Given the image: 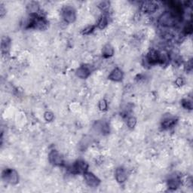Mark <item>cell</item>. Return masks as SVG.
Here are the masks:
<instances>
[{
    "instance_id": "cell-2",
    "label": "cell",
    "mask_w": 193,
    "mask_h": 193,
    "mask_svg": "<svg viewBox=\"0 0 193 193\" xmlns=\"http://www.w3.org/2000/svg\"><path fill=\"white\" fill-rule=\"evenodd\" d=\"M64 18L66 20L68 21H72L75 18V15H74V12L71 8H67L64 11Z\"/></svg>"
},
{
    "instance_id": "cell-1",
    "label": "cell",
    "mask_w": 193,
    "mask_h": 193,
    "mask_svg": "<svg viewBox=\"0 0 193 193\" xmlns=\"http://www.w3.org/2000/svg\"><path fill=\"white\" fill-rule=\"evenodd\" d=\"M160 21H161V23L162 24V25L171 26L174 24L175 19H174V18L173 17V15H171V13L165 12L164 14H163L161 18H160Z\"/></svg>"
},
{
    "instance_id": "cell-5",
    "label": "cell",
    "mask_w": 193,
    "mask_h": 193,
    "mask_svg": "<svg viewBox=\"0 0 193 193\" xmlns=\"http://www.w3.org/2000/svg\"><path fill=\"white\" fill-rule=\"evenodd\" d=\"M100 8H101L102 9H106V8H109V2H103L100 4Z\"/></svg>"
},
{
    "instance_id": "cell-4",
    "label": "cell",
    "mask_w": 193,
    "mask_h": 193,
    "mask_svg": "<svg viewBox=\"0 0 193 193\" xmlns=\"http://www.w3.org/2000/svg\"><path fill=\"white\" fill-rule=\"evenodd\" d=\"M110 77H112V78L115 80L120 79V78H121V71L118 70H116L115 71H114L113 73L111 75V76Z\"/></svg>"
},
{
    "instance_id": "cell-3",
    "label": "cell",
    "mask_w": 193,
    "mask_h": 193,
    "mask_svg": "<svg viewBox=\"0 0 193 193\" xmlns=\"http://www.w3.org/2000/svg\"><path fill=\"white\" fill-rule=\"evenodd\" d=\"M143 10L147 12H152V11H155V9L157 8V5L155 4H154L153 2H147L144 4L143 5Z\"/></svg>"
}]
</instances>
